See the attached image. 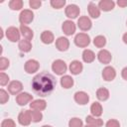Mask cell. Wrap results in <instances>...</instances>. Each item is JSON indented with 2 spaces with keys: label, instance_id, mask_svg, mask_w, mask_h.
I'll return each mask as SVG.
<instances>
[{
  "label": "cell",
  "instance_id": "6da1fadb",
  "mask_svg": "<svg viewBox=\"0 0 127 127\" xmlns=\"http://www.w3.org/2000/svg\"><path fill=\"white\" fill-rule=\"evenodd\" d=\"M57 85L56 78L49 72L43 71L36 74L32 79V88L36 94L42 97L50 95Z\"/></svg>",
  "mask_w": 127,
  "mask_h": 127
},
{
  "label": "cell",
  "instance_id": "7a4b0ae2",
  "mask_svg": "<svg viewBox=\"0 0 127 127\" xmlns=\"http://www.w3.org/2000/svg\"><path fill=\"white\" fill-rule=\"evenodd\" d=\"M74 44L79 48H86L90 44V38L86 33H78L74 37Z\"/></svg>",
  "mask_w": 127,
  "mask_h": 127
},
{
  "label": "cell",
  "instance_id": "3957f363",
  "mask_svg": "<svg viewBox=\"0 0 127 127\" xmlns=\"http://www.w3.org/2000/svg\"><path fill=\"white\" fill-rule=\"evenodd\" d=\"M52 69H53V71L56 74L63 75L66 71L67 66H66V64L64 63V61H63V60H56L52 64Z\"/></svg>",
  "mask_w": 127,
  "mask_h": 127
},
{
  "label": "cell",
  "instance_id": "277c9868",
  "mask_svg": "<svg viewBox=\"0 0 127 127\" xmlns=\"http://www.w3.org/2000/svg\"><path fill=\"white\" fill-rule=\"evenodd\" d=\"M33 20H34V13L30 9H24L19 15V22L21 23V25L27 26V24H30Z\"/></svg>",
  "mask_w": 127,
  "mask_h": 127
},
{
  "label": "cell",
  "instance_id": "5b68a950",
  "mask_svg": "<svg viewBox=\"0 0 127 127\" xmlns=\"http://www.w3.org/2000/svg\"><path fill=\"white\" fill-rule=\"evenodd\" d=\"M20 35H21V32L16 27L12 26V27L7 28L6 30V37L10 42H13V43L18 42V41L20 42Z\"/></svg>",
  "mask_w": 127,
  "mask_h": 127
},
{
  "label": "cell",
  "instance_id": "8992f818",
  "mask_svg": "<svg viewBox=\"0 0 127 127\" xmlns=\"http://www.w3.org/2000/svg\"><path fill=\"white\" fill-rule=\"evenodd\" d=\"M79 12H80V9L77 5L75 4H68L65 9H64V13H65V16L69 19H74L76 18L78 15H79Z\"/></svg>",
  "mask_w": 127,
  "mask_h": 127
},
{
  "label": "cell",
  "instance_id": "52a82bcc",
  "mask_svg": "<svg viewBox=\"0 0 127 127\" xmlns=\"http://www.w3.org/2000/svg\"><path fill=\"white\" fill-rule=\"evenodd\" d=\"M62 30L64 32V35L66 36H71L75 33V30H76V26L75 24L71 21V20H66L63 23L62 25Z\"/></svg>",
  "mask_w": 127,
  "mask_h": 127
},
{
  "label": "cell",
  "instance_id": "ba28073f",
  "mask_svg": "<svg viewBox=\"0 0 127 127\" xmlns=\"http://www.w3.org/2000/svg\"><path fill=\"white\" fill-rule=\"evenodd\" d=\"M33 101V95L28 92H21L16 96V102L20 106H24Z\"/></svg>",
  "mask_w": 127,
  "mask_h": 127
},
{
  "label": "cell",
  "instance_id": "9c48e42d",
  "mask_svg": "<svg viewBox=\"0 0 127 127\" xmlns=\"http://www.w3.org/2000/svg\"><path fill=\"white\" fill-rule=\"evenodd\" d=\"M40 67V64L38 61L36 60H28L26 63H25V65H24V68H25V71L27 73H35L36 71H38Z\"/></svg>",
  "mask_w": 127,
  "mask_h": 127
},
{
  "label": "cell",
  "instance_id": "30bf717a",
  "mask_svg": "<svg viewBox=\"0 0 127 127\" xmlns=\"http://www.w3.org/2000/svg\"><path fill=\"white\" fill-rule=\"evenodd\" d=\"M102 77L105 81H112L116 77V70L113 66L107 65L102 70Z\"/></svg>",
  "mask_w": 127,
  "mask_h": 127
},
{
  "label": "cell",
  "instance_id": "8fae6325",
  "mask_svg": "<svg viewBox=\"0 0 127 127\" xmlns=\"http://www.w3.org/2000/svg\"><path fill=\"white\" fill-rule=\"evenodd\" d=\"M18 122L22 126H28L31 124L32 119H31V113L30 110H24L21 111L18 115Z\"/></svg>",
  "mask_w": 127,
  "mask_h": 127
},
{
  "label": "cell",
  "instance_id": "7c38bea8",
  "mask_svg": "<svg viewBox=\"0 0 127 127\" xmlns=\"http://www.w3.org/2000/svg\"><path fill=\"white\" fill-rule=\"evenodd\" d=\"M74 101L79 105H85L89 101V95L85 91H76L74 93Z\"/></svg>",
  "mask_w": 127,
  "mask_h": 127
},
{
  "label": "cell",
  "instance_id": "4fadbf2b",
  "mask_svg": "<svg viewBox=\"0 0 127 127\" xmlns=\"http://www.w3.org/2000/svg\"><path fill=\"white\" fill-rule=\"evenodd\" d=\"M77 26L81 31H88L90 30L92 23H91V20L87 16H81L77 20Z\"/></svg>",
  "mask_w": 127,
  "mask_h": 127
},
{
  "label": "cell",
  "instance_id": "5bb4252c",
  "mask_svg": "<svg viewBox=\"0 0 127 127\" xmlns=\"http://www.w3.org/2000/svg\"><path fill=\"white\" fill-rule=\"evenodd\" d=\"M22 89H23V84L19 80H13L8 84V91L11 94L18 95L19 93H21Z\"/></svg>",
  "mask_w": 127,
  "mask_h": 127
},
{
  "label": "cell",
  "instance_id": "9a60e30c",
  "mask_svg": "<svg viewBox=\"0 0 127 127\" xmlns=\"http://www.w3.org/2000/svg\"><path fill=\"white\" fill-rule=\"evenodd\" d=\"M97 59H98V61H99L101 64H108L111 62V60H112V56H111V54H110L109 51L103 49V50H100V51L98 52V54H97Z\"/></svg>",
  "mask_w": 127,
  "mask_h": 127
},
{
  "label": "cell",
  "instance_id": "2e32d148",
  "mask_svg": "<svg viewBox=\"0 0 127 127\" xmlns=\"http://www.w3.org/2000/svg\"><path fill=\"white\" fill-rule=\"evenodd\" d=\"M56 48L60 52H64L69 48V41L65 37H59L56 40Z\"/></svg>",
  "mask_w": 127,
  "mask_h": 127
},
{
  "label": "cell",
  "instance_id": "e0dca14e",
  "mask_svg": "<svg viewBox=\"0 0 127 127\" xmlns=\"http://www.w3.org/2000/svg\"><path fill=\"white\" fill-rule=\"evenodd\" d=\"M87 11H88V14L91 18L93 19H96L100 16V9L98 7V5H96L95 3L93 2H90L88 5H87Z\"/></svg>",
  "mask_w": 127,
  "mask_h": 127
},
{
  "label": "cell",
  "instance_id": "ac0fdd59",
  "mask_svg": "<svg viewBox=\"0 0 127 127\" xmlns=\"http://www.w3.org/2000/svg\"><path fill=\"white\" fill-rule=\"evenodd\" d=\"M47 107V102L44 99H36L33 100L30 103V108L32 110H38V111H43Z\"/></svg>",
  "mask_w": 127,
  "mask_h": 127
},
{
  "label": "cell",
  "instance_id": "d6986e66",
  "mask_svg": "<svg viewBox=\"0 0 127 127\" xmlns=\"http://www.w3.org/2000/svg\"><path fill=\"white\" fill-rule=\"evenodd\" d=\"M98 7L100 10L108 12V11H111L115 7V2L112 0H101L98 3Z\"/></svg>",
  "mask_w": 127,
  "mask_h": 127
},
{
  "label": "cell",
  "instance_id": "ffe728a7",
  "mask_svg": "<svg viewBox=\"0 0 127 127\" xmlns=\"http://www.w3.org/2000/svg\"><path fill=\"white\" fill-rule=\"evenodd\" d=\"M69 71L72 73V74H79L82 69H83V65L82 64L79 62V61H72L69 64Z\"/></svg>",
  "mask_w": 127,
  "mask_h": 127
},
{
  "label": "cell",
  "instance_id": "44dd1931",
  "mask_svg": "<svg viewBox=\"0 0 127 127\" xmlns=\"http://www.w3.org/2000/svg\"><path fill=\"white\" fill-rule=\"evenodd\" d=\"M19 30H20L21 35L23 36L24 39L29 40V41H31V40L33 39V37H34V32H33V30L30 29L28 26H26V25H21Z\"/></svg>",
  "mask_w": 127,
  "mask_h": 127
},
{
  "label": "cell",
  "instance_id": "7402d4cb",
  "mask_svg": "<svg viewBox=\"0 0 127 127\" xmlns=\"http://www.w3.org/2000/svg\"><path fill=\"white\" fill-rule=\"evenodd\" d=\"M90 112H91V115L94 116V117H99L102 115V112H103V108H102V105L99 103V102H93L90 106Z\"/></svg>",
  "mask_w": 127,
  "mask_h": 127
},
{
  "label": "cell",
  "instance_id": "603a6c76",
  "mask_svg": "<svg viewBox=\"0 0 127 127\" xmlns=\"http://www.w3.org/2000/svg\"><path fill=\"white\" fill-rule=\"evenodd\" d=\"M54 40H55V36L51 31H44L41 34V41L46 45L52 44Z\"/></svg>",
  "mask_w": 127,
  "mask_h": 127
},
{
  "label": "cell",
  "instance_id": "cb8c5ba5",
  "mask_svg": "<svg viewBox=\"0 0 127 127\" xmlns=\"http://www.w3.org/2000/svg\"><path fill=\"white\" fill-rule=\"evenodd\" d=\"M18 48H19V50H20L21 52H23V53H29V52L32 50L31 41L26 40V39L20 40L19 45H18Z\"/></svg>",
  "mask_w": 127,
  "mask_h": 127
},
{
  "label": "cell",
  "instance_id": "d4e9b609",
  "mask_svg": "<svg viewBox=\"0 0 127 127\" xmlns=\"http://www.w3.org/2000/svg\"><path fill=\"white\" fill-rule=\"evenodd\" d=\"M109 90L105 87H100L96 90V97L100 101H105L109 98Z\"/></svg>",
  "mask_w": 127,
  "mask_h": 127
},
{
  "label": "cell",
  "instance_id": "484cf974",
  "mask_svg": "<svg viewBox=\"0 0 127 127\" xmlns=\"http://www.w3.org/2000/svg\"><path fill=\"white\" fill-rule=\"evenodd\" d=\"M82 60H83L84 63H87V64L92 63L95 60V54H94V52L91 51V50H88V49L84 50L82 52Z\"/></svg>",
  "mask_w": 127,
  "mask_h": 127
},
{
  "label": "cell",
  "instance_id": "4316f807",
  "mask_svg": "<svg viewBox=\"0 0 127 127\" xmlns=\"http://www.w3.org/2000/svg\"><path fill=\"white\" fill-rule=\"evenodd\" d=\"M73 83H74L73 78L70 75H64L61 78V85H62V87L65 88V89L70 88L73 85Z\"/></svg>",
  "mask_w": 127,
  "mask_h": 127
},
{
  "label": "cell",
  "instance_id": "83f0119b",
  "mask_svg": "<svg viewBox=\"0 0 127 127\" xmlns=\"http://www.w3.org/2000/svg\"><path fill=\"white\" fill-rule=\"evenodd\" d=\"M85 121H86V124H91V125H94V126H96V127H100V126L103 125L102 119H100L99 117H94V116H92V115L86 116Z\"/></svg>",
  "mask_w": 127,
  "mask_h": 127
},
{
  "label": "cell",
  "instance_id": "f1b7e54d",
  "mask_svg": "<svg viewBox=\"0 0 127 127\" xmlns=\"http://www.w3.org/2000/svg\"><path fill=\"white\" fill-rule=\"evenodd\" d=\"M93 45L96 48H103L106 45V39L102 35H98L93 39Z\"/></svg>",
  "mask_w": 127,
  "mask_h": 127
},
{
  "label": "cell",
  "instance_id": "f546056e",
  "mask_svg": "<svg viewBox=\"0 0 127 127\" xmlns=\"http://www.w3.org/2000/svg\"><path fill=\"white\" fill-rule=\"evenodd\" d=\"M30 113H31V119H32V122H40L42 119H43V113L42 111H38V110H30Z\"/></svg>",
  "mask_w": 127,
  "mask_h": 127
},
{
  "label": "cell",
  "instance_id": "4dcf8cb0",
  "mask_svg": "<svg viewBox=\"0 0 127 127\" xmlns=\"http://www.w3.org/2000/svg\"><path fill=\"white\" fill-rule=\"evenodd\" d=\"M9 7L11 10H21L23 8V1L22 0H11L9 2Z\"/></svg>",
  "mask_w": 127,
  "mask_h": 127
},
{
  "label": "cell",
  "instance_id": "1f68e13d",
  "mask_svg": "<svg viewBox=\"0 0 127 127\" xmlns=\"http://www.w3.org/2000/svg\"><path fill=\"white\" fill-rule=\"evenodd\" d=\"M68 127H83L82 120L78 117H72L68 121Z\"/></svg>",
  "mask_w": 127,
  "mask_h": 127
},
{
  "label": "cell",
  "instance_id": "d6a6232c",
  "mask_svg": "<svg viewBox=\"0 0 127 127\" xmlns=\"http://www.w3.org/2000/svg\"><path fill=\"white\" fill-rule=\"evenodd\" d=\"M51 6L55 9H61L65 5V0H52L51 2Z\"/></svg>",
  "mask_w": 127,
  "mask_h": 127
},
{
  "label": "cell",
  "instance_id": "836d02e7",
  "mask_svg": "<svg viewBox=\"0 0 127 127\" xmlns=\"http://www.w3.org/2000/svg\"><path fill=\"white\" fill-rule=\"evenodd\" d=\"M9 100V94L6 90H4L3 88L0 89V102L1 104H5L7 101Z\"/></svg>",
  "mask_w": 127,
  "mask_h": 127
},
{
  "label": "cell",
  "instance_id": "e575fe53",
  "mask_svg": "<svg viewBox=\"0 0 127 127\" xmlns=\"http://www.w3.org/2000/svg\"><path fill=\"white\" fill-rule=\"evenodd\" d=\"M9 65H10L9 60L6 59V58H4V57H1V59H0V70L1 71L5 70Z\"/></svg>",
  "mask_w": 127,
  "mask_h": 127
},
{
  "label": "cell",
  "instance_id": "d590c367",
  "mask_svg": "<svg viewBox=\"0 0 127 127\" xmlns=\"http://www.w3.org/2000/svg\"><path fill=\"white\" fill-rule=\"evenodd\" d=\"M1 127H16V123L13 119H4L1 123Z\"/></svg>",
  "mask_w": 127,
  "mask_h": 127
},
{
  "label": "cell",
  "instance_id": "8d00e7d4",
  "mask_svg": "<svg viewBox=\"0 0 127 127\" xmlns=\"http://www.w3.org/2000/svg\"><path fill=\"white\" fill-rule=\"evenodd\" d=\"M8 81H9V75L6 74L5 72H0V84L2 86L8 84Z\"/></svg>",
  "mask_w": 127,
  "mask_h": 127
},
{
  "label": "cell",
  "instance_id": "74e56055",
  "mask_svg": "<svg viewBox=\"0 0 127 127\" xmlns=\"http://www.w3.org/2000/svg\"><path fill=\"white\" fill-rule=\"evenodd\" d=\"M105 127H120V123L116 119H110L106 122Z\"/></svg>",
  "mask_w": 127,
  "mask_h": 127
},
{
  "label": "cell",
  "instance_id": "f35d334b",
  "mask_svg": "<svg viewBox=\"0 0 127 127\" xmlns=\"http://www.w3.org/2000/svg\"><path fill=\"white\" fill-rule=\"evenodd\" d=\"M29 5H30V7L32 9H38L42 5V2L39 1V0H30L29 1Z\"/></svg>",
  "mask_w": 127,
  "mask_h": 127
},
{
  "label": "cell",
  "instance_id": "ab89813d",
  "mask_svg": "<svg viewBox=\"0 0 127 127\" xmlns=\"http://www.w3.org/2000/svg\"><path fill=\"white\" fill-rule=\"evenodd\" d=\"M121 76L123 77V79L127 80V66L123 67L122 70H121Z\"/></svg>",
  "mask_w": 127,
  "mask_h": 127
},
{
  "label": "cell",
  "instance_id": "60d3db41",
  "mask_svg": "<svg viewBox=\"0 0 127 127\" xmlns=\"http://www.w3.org/2000/svg\"><path fill=\"white\" fill-rule=\"evenodd\" d=\"M117 4H118L119 7L124 8V7L127 6V0H118V1H117Z\"/></svg>",
  "mask_w": 127,
  "mask_h": 127
},
{
  "label": "cell",
  "instance_id": "b9f144b4",
  "mask_svg": "<svg viewBox=\"0 0 127 127\" xmlns=\"http://www.w3.org/2000/svg\"><path fill=\"white\" fill-rule=\"evenodd\" d=\"M122 40H123V42L127 45V33H125L124 35H123V37H122Z\"/></svg>",
  "mask_w": 127,
  "mask_h": 127
},
{
  "label": "cell",
  "instance_id": "7bdbcfd3",
  "mask_svg": "<svg viewBox=\"0 0 127 127\" xmlns=\"http://www.w3.org/2000/svg\"><path fill=\"white\" fill-rule=\"evenodd\" d=\"M83 127H96V126L91 125V124H86V125H85V126H83Z\"/></svg>",
  "mask_w": 127,
  "mask_h": 127
},
{
  "label": "cell",
  "instance_id": "ee69618b",
  "mask_svg": "<svg viewBox=\"0 0 127 127\" xmlns=\"http://www.w3.org/2000/svg\"><path fill=\"white\" fill-rule=\"evenodd\" d=\"M42 127H52L51 125H44V126H42Z\"/></svg>",
  "mask_w": 127,
  "mask_h": 127
},
{
  "label": "cell",
  "instance_id": "f6af8a7d",
  "mask_svg": "<svg viewBox=\"0 0 127 127\" xmlns=\"http://www.w3.org/2000/svg\"><path fill=\"white\" fill-rule=\"evenodd\" d=\"M126 25H127V22H126Z\"/></svg>",
  "mask_w": 127,
  "mask_h": 127
}]
</instances>
